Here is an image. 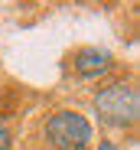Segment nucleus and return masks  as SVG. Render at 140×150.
I'll use <instances>...</instances> for the list:
<instances>
[{"label":"nucleus","instance_id":"f257e3e1","mask_svg":"<svg viewBox=\"0 0 140 150\" xmlns=\"http://www.w3.org/2000/svg\"><path fill=\"white\" fill-rule=\"evenodd\" d=\"M95 114L104 127H130L140 114V91L130 82H111L95 95Z\"/></svg>","mask_w":140,"mask_h":150},{"label":"nucleus","instance_id":"f03ea898","mask_svg":"<svg viewBox=\"0 0 140 150\" xmlns=\"http://www.w3.org/2000/svg\"><path fill=\"white\" fill-rule=\"evenodd\" d=\"M42 137H46V147L49 150H88L91 140H95V131H91L85 114L62 108V111L46 117Z\"/></svg>","mask_w":140,"mask_h":150},{"label":"nucleus","instance_id":"7ed1b4c3","mask_svg":"<svg viewBox=\"0 0 140 150\" xmlns=\"http://www.w3.org/2000/svg\"><path fill=\"white\" fill-rule=\"evenodd\" d=\"M72 69L78 79H101L114 69V56L108 49H98V46H85V49H75L72 56Z\"/></svg>","mask_w":140,"mask_h":150},{"label":"nucleus","instance_id":"20e7f679","mask_svg":"<svg viewBox=\"0 0 140 150\" xmlns=\"http://www.w3.org/2000/svg\"><path fill=\"white\" fill-rule=\"evenodd\" d=\"M10 144H13V137H10V127L4 121H0V150H10Z\"/></svg>","mask_w":140,"mask_h":150},{"label":"nucleus","instance_id":"39448f33","mask_svg":"<svg viewBox=\"0 0 140 150\" xmlns=\"http://www.w3.org/2000/svg\"><path fill=\"white\" fill-rule=\"evenodd\" d=\"M98 150H117V144H111V140H101V144H98Z\"/></svg>","mask_w":140,"mask_h":150}]
</instances>
